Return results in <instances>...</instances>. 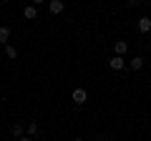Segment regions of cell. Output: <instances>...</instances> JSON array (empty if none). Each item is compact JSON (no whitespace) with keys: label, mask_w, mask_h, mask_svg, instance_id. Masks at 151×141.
I'll use <instances>...</instances> for the list:
<instances>
[{"label":"cell","mask_w":151,"mask_h":141,"mask_svg":"<svg viewBox=\"0 0 151 141\" xmlns=\"http://www.w3.org/2000/svg\"><path fill=\"white\" fill-rule=\"evenodd\" d=\"M70 98H73V101L78 103V106H81V103H86V101H88V93H86V88H73Z\"/></svg>","instance_id":"6da1fadb"},{"label":"cell","mask_w":151,"mask_h":141,"mask_svg":"<svg viewBox=\"0 0 151 141\" xmlns=\"http://www.w3.org/2000/svg\"><path fill=\"white\" fill-rule=\"evenodd\" d=\"M48 10L53 13V15H58V13H63V10H65L63 0H50V3H48Z\"/></svg>","instance_id":"7a4b0ae2"},{"label":"cell","mask_w":151,"mask_h":141,"mask_svg":"<svg viewBox=\"0 0 151 141\" xmlns=\"http://www.w3.org/2000/svg\"><path fill=\"white\" fill-rule=\"evenodd\" d=\"M126 50H129V43H126V40H116V43H113V53H116V55H121V58H124Z\"/></svg>","instance_id":"3957f363"},{"label":"cell","mask_w":151,"mask_h":141,"mask_svg":"<svg viewBox=\"0 0 151 141\" xmlns=\"http://www.w3.org/2000/svg\"><path fill=\"white\" fill-rule=\"evenodd\" d=\"M108 65H111V70H121V68L126 65V60L121 58V55H113V58L108 60Z\"/></svg>","instance_id":"277c9868"},{"label":"cell","mask_w":151,"mask_h":141,"mask_svg":"<svg viewBox=\"0 0 151 141\" xmlns=\"http://www.w3.org/2000/svg\"><path fill=\"white\" fill-rule=\"evenodd\" d=\"M129 68L131 70H141L144 68V58H141V55H134V58L129 60Z\"/></svg>","instance_id":"5b68a950"},{"label":"cell","mask_w":151,"mask_h":141,"mask_svg":"<svg viewBox=\"0 0 151 141\" xmlns=\"http://www.w3.org/2000/svg\"><path fill=\"white\" fill-rule=\"evenodd\" d=\"M151 30V18H139V33H149Z\"/></svg>","instance_id":"8992f818"},{"label":"cell","mask_w":151,"mask_h":141,"mask_svg":"<svg viewBox=\"0 0 151 141\" xmlns=\"http://www.w3.org/2000/svg\"><path fill=\"white\" fill-rule=\"evenodd\" d=\"M23 15H25L28 20H33V18H38V8L35 5H28L25 10H23Z\"/></svg>","instance_id":"52a82bcc"},{"label":"cell","mask_w":151,"mask_h":141,"mask_svg":"<svg viewBox=\"0 0 151 141\" xmlns=\"http://www.w3.org/2000/svg\"><path fill=\"white\" fill-rule=\"evenodd\" d=\"M8 38H10V28L3 25V28H0V45H5V43H8Z\"/></svg>","instance_id":"ba28073f"},{"label":"cell","mask_w":151,"mask_h":141,"mask_svg":"<svg viewBox=\"0 0 151 141\" xmlns=\"http://www.w3.org/2000/svg\"><path fill=\"white\" fill-rule=\"evenodd\" d=\"M10 134L15 136V139H23V136H25V129H23L20 124H15V126H13V129H10Z\"/></svg>","instance_id":"9c48e42d"},{"label":"cell","mask_w":151,"mask_h":141,"mask_svg":"<svg viewBox=\"0 0 151 141\" xmlns=\"http://www.w3.org/2000/svg\"><path fill=\"white\" fill-rule=\"evenodd\" d=\"M28 136H30V139H33V136H38V134H40V129H38V124H28Z\"/></svg>","instance_id":"30bf717a"},{"label":"cell","mask_w":151,"mask_h":141,"mask_svg":"<svg viewBox=\"0 0 151 141\" xmlns=\"http://www.w3.org/2000/svg\"><path fill=\"white\" fill-rule=\"evenodd\" d=\"M5 55H8V58H18V50H15V45H5Z\"/></svg>","instance_id":"8fae6325"},{"label":"cell","mask_w":151,"mask_h":141,"mask_svg":"<svg viewBox=\"0 0 151 141\" xmlns=\"http://www.w3.org/2000/svg\"><path fill=\"white\" fill-rule=\"evenodd\" d=\"M18 141H33V139H30V136H23V139H18Z\"/></svg>","instance_id":"7c38bea8"},{"label":"cell","mask_w":151,"mask_h":141,"mask_svg":"<svg viewBox=\"0 0 151 141\" xmlns=\"http://www.w3.org/2000/svg\"><path fill=\"white\" fill-rule=\"evenodd\" d=\"M73 141H83V139H73Z\"/></svg>","instance_id":"4fadbf2b"}]
</instances>
